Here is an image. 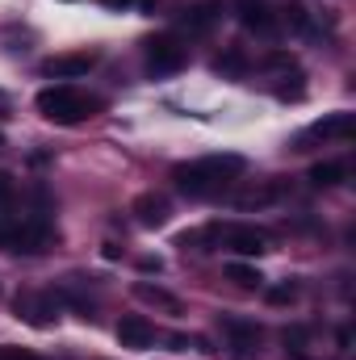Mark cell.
Returning a JSON list of instances; mask_svg holds the SVG:
<instances>
[{"instance_id":"1","label":"cell","mask_w":356,"mask_h":360,"mask_svg":"<svg viewBox=\"0 0 356 360\" xmlns=\"http://www.w3.org/2000/svg\"><path fill=\"white\" fill-rule=\"evenodd\" d=\"M243 172H248L243 155H231V151L227 155H201V160L177 164L172 168V184L193 201H210V197H222Z\"/></svg>"},{"instance_id":"2","label":"cell","mask_w":356,"mask_h":360,"mask_svg":"<svg viewBox=\"0 0 356 360\" xmlns=\"http://www.w3.org/2000/svg\"><path fill=\"white\" fill-rule=\"evenodd\" d=\"M34 109L55 126H80V122H89L105 109V101L76 89V84H55V89H42L34 96Z\"/></svg>"},{"instance_id":"3","label":"cell","mask_w":356,"mask_h":360,"mask_svg":"<svg viewBox=\"0 0 356 360\" xmlns=\"http://www.w3.org/2000/svg\"><path fill=\"white\" fill-rule=\"evenodd\" d=\"M55 239V226H51V214L38 210L30 218H0V248L4 252H25V256H38L46 252Z\"/></svg>"},{"instance_id":"4","label":"cell","mask_w":356,"mask_h":360,"mask_svg":"<svg viewBox=\"0 0 356 360\" xmlns=\"http://www.w3.org/2000/svg\"><path fill=\"white\" fill-rule=\"evenodd\" d=\"M59 310H63V302H59L55 289H21V293L13 297V314H17L21 323L38 327V331L55 327V323H59Z\"/></svg>"},{"instance_id":"5","label":"cell","mask_w":356,"mask_h":360,"mask_svg":"<svg viewBox=\"0 0 356 360\" xmlns=\"http://www.w3.org/2000/svg\"><path fill=\"white\" fill-rule=\"evenodd\" d=\"M143 63H147V76H172L189 63V51L177 34H151L143 42Z\"/></svg>"},{"instance_id":"6","label":"cell","mask_w":356,"mask_h":360,"mask_svg":"<svg viewBox=\"0 0 356 360\" xmlns=\"http://www.w3.org/2000/svg\"><path fill=\"white\" fill-rule=\"evenodd\" d=\"M218 248H227L235 256H265L268 235L248 226V222H218Z\"/></svg>"},{"instance_id":"7","label":"cell","mask_w":356,"mask_h":360,"mask_svg":"<svg viewBox=\"0 0 356 360\" xmlns=\"http://www.w3.org/2000/svg\"><path fill=\"white\" fill-rule=\"evenodd\" d=\"M356 134V113H348V109H340V113H327V117H319L310 130H302L298 134V143H293V151H302L306 143H314V139H340V143H348Z\"/></svg>"},{"instance_id":"8","label":"cell","mask_w":356,"mask_h":360,"mask_svg":"<svg viewBox=\"0 0 356 360\" xmlns=\"http://www.w3.org/2000/svg\"><path fill=\"white\" fill-rule=\"evenodd\" d=\"M222 335L235 360H256L260 356V327L248 319H222Z\"/></svg>"},{"instance_id":"9","label":"cell","mask_w":356,"mask_h":360,"mask_svg":"<svg viewBox=\"0 0 356 360\" xmlns=\"http://www.w3.org/2000/svg\"><path fill=\"white\" fill-rule=\"evenodd\" d=\"M239 25L256 38H276L281 30V13H272L268 0H239Z\"/></svg>"},{"instance_id":"10","label":"cell","mask_w":356,"mask_h":360,"mask_svg":"<svg viewBox=\"0 0 356 360\" xmlns=\"http://www.w3.org/2000/svg\"><path fill=\"white\" fill-rule=\"evenodd\" d=\"M130 214H134V222H139V226L160 231V226H168V222H172V201H168L164 193H139V197L130 201Z\"/></svg>"},{"instance_id":"11","label":"cell","mask_w":356,"mask_h":360,"mask_svg":"<svg viewBox=\"0 0 356 360\" xmlns=\"http://www.w3.org/2000/svg\"><path fill=\"white\" fill-rule=\"evenodd\" d=\"M92 63H96V55H92V51L55 55V59H46V63H42V76H51V80H76V76H89Z\"/></svg>"},{"instance_id":"12","label":"cell","mask_w":356,"mask_h":360,"mask_svg":"<svg viewBox=\"0 0 356 360\" xmlns=\"http://www.w3.org/2000/svg\"><path fill=\"white\" fill-rule=\"evenodd\" d=\"M117 344L122 348H151L155 344V327L143 319V314H126L117 323Z\"/></svg>"},{"instance_id":"13","label":"cell","mask_w":356,"mask_h":360,"mask_svg":"<svg viewBox=\"0 0 356 360\" xmlns=\"http://www.w3.org/2000/svg\"><path fill=\"white\" fill-rule=\"evenodd\" d=\"M218 17H222V4L201 0V4H193V8L180 13V30H189V34H210V30L218 25Z\"/></svg>"},{"instance_id":"14","label":"cell","mask_w":356,"mask_h":360,"mask_svg":"<svg viewBox=\"0 0 356 360\" xmlns=\"http://www.w3.org/2000/svg\"><path fill=\"white\" fill-rule=\"evenodd\" d=\"M134 297L147 302V306H160V310H168V314H180V310H184V302H180L177 293H168V289H160V285H151V281H139V285H134Z\"/></svg>"},{"instance_id":"15","label":"cell","mask_w":356,"mask_h":360,"mask_svg":"<svg viewBox=\"0 0 356 360\" xmlns=\"http://www.w3.org/2000/svg\"><path fill=\"white\" fill-rule=\"evenodd\" d=\"M177 248H180V252H214V248H218V222L177 235Z\"/></svg>"},{"instance_id":"16","label":"cell","mask_w":356,"mask_h":360,"mask_svg":"<svg viewBox=\"0 0 356 360\" xmlns=\"http://www.w3.org/2000/svg\"><path fill=\"white\" fill-rule=\"evenodd\" d=\"M276 197H281V184L265 180V184H252V188L235 193V205H239V210H260V205H272Z\"/></svg>"},{"instance_id":"17","label":"cell","mask_w":356,"mask_h":360,"mask_svg":"<svg viewBox=\"0 0 356 360\" xmlns=\"http://www.w3.org/2000/svg\"><path fill=\"white\" fill-rule=\"evenodd\" d=\"M344 180H348V164L327 160V164H314L310 168V184L314 188H331V184H344Z\"/></svg>"},{"instance_id":"18","label":"cell","mask_w":356,"mask_h":360,"mask_svg":"<svg viewBox=\"0 0 356 360\" xmlns=\"http://www.w3.org/2000/svg\"><path fill=\"white\" fill-rule=\"evenodd\" d=\"M227 276H231L239 289H260V285H265L260 269H252V264H239V260H235V264H227Z\"/></svg>"},{"instance_id":"19","label":"cell","mask_w":356,"mask_h":360,"mask_svg":"<svg viewBox=\"0 0 356 360\" xmlns=\"http://www.w3.org/2000/svg\"><path fill=\"white\" fill-rule=\"evenodd\" d=\"M281 21H285L293 34H314V21H310V13H306L302 4H289V8L281 13Z\"/></svg>"},{"instance_id":"20","label":"cell","mask_w":356,"mask_h":360,"mask_svg":"<svg viewBox=\"0 0 356 360\" xmlns=\"http://www.w3.org/2000/svg\"><path fill=\"white\" fill-rule=\"evenodd\" d=\"M214 72H222V76H243V72H248V59H243L239 51H227V55L214 59Z\"/></svg>"},{"instance_id":"21","label":"cell","mask_w":356,"mask_h":360,"mask_svg":"<svg viewBox=\"0 0 356 360\" xmlns=\"http://www.w3.org/2000/svg\"><path fill=\"white\" fill-rule=\"evenodd\" d=\"M13 201H17V180L8 172H0V210H8Z\"/></svg>"},{"instance_id":"22","label":"cell","mask_w":356,"mask_h":360,"mask_svg":"<svg viewBox=\"0 0 356 360\" xmlns=\"http://www.w3.org/2000/svg\"><path fill=\"white\" fill-rule=\"evenodd\" d=\"M298 297V285H276V289H268V302L272 306H285V302H293Z\"/></svg>"},{"instance_id":"23","label":"cell","mask_w":356,"mask_h":360,"mask_svg":"<svg viewBox=\"0 0 356 360\" xmlns=\"http://www.w3.org/2000/svg\"><path fill=\"white\" fill-rule=\"evenodd\" d=\"M0 360H42V356L30 352V348H13V344H4V348H0Z\"/></svg>"},{"instance_id":"24","label":"cell","mask_w":356,"mask_h":360,"mask_svg":"<svg viewBox=\"0 0 356 360\" xmlns=\"http://www.w3.org/2000/svg\"><path fill=\"white\" fill-rule=\"evenodd\" d=\"M139 269H143V272H160V269H164V260H160V256H143V260H139Z\"/></svg>"},{"instance_id":"25","label":"cell","mask_w":356,"mask_h":360,"mask_svg":"<svg viewBox=\"0 0 356 360\" xmlns=\"http://www.w3.org/2000/svg\"><path fill=\"white\" fill-rule=\"evenodd\" d=\"M105 8H126V4H134V0H101Z\"/></svg>"},{"instance_id":"26","label":"cell","mask_w":356,"mask_h":360,"mask_svg":"<svg viewBox=\"0 0 356 360\" xmlns=\"http://www.w3.org/2000/svg\"><path fill=\"white\" fill-rule=\"evenodd\" d=\"M0 109H8V101H4V92H0Z\"/></svg>"}]
</instances>
